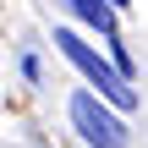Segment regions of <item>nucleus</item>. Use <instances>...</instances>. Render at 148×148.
Returning a JSON list of instances; mask_svg holds the SVG:
<instances>
[{
	"label": "nucleus",
	"mask_w": 148,
	"mask_h": 148,
	"mask_svg": "<svg viewBox=\"0 0 148 148\" xmlns=\"http://www.w3.org/2000/svg\"><path fill=\"white\" fill-rule=\"evenodd\" d=\"M66 5H71V11L88 22V27H99L104 38H115V11H110L104 0H66Z\"/></svg>",
	"instance_id": "obj_3"
},
{
	"label": "nucleus",
	"mask_w": 148,
	"mask_h": 148,
	"mask_svg": "<svg viewBox=\"0 0 148 148\" xmlns=\"http://www.w3.org/2000/svg\"><path fill=\"white\" fill-rule=\"evenodd\" d=\"M104 5H110V11H115V5H126V0H104Z\"/></svg>",
	"instance_id": "obj_4"
},
{
	"label": "nucleus",
	"mask_w": 148,
	"mask_h": 148,
	"mask_svg": "<svg viewBox=\"0 0 148 148\" xmlns=\"http://www.w3.org/2000/svg\"><path fill=\"white\" fill-rule=\"evenodd\" d=\"M71 121H77V132L88 137V148H121L126 143V121H115L93 93H77V99H71Z\"/></svg>",
	"instance_id": "obj_2"
},
{
	"label": "nucleus",
	"mask_w": 148,
	"mask_h": 148,
	"mask_svg": "<svg viewBox=\"0 0 148 148\" xmlns=\"http://www.w3.org/2000/svg\"><path fill=\"white\" fill-rule=\"evenodd\" d=\"M55 44H60V55H66V60H71V66H77V71H82V77H88V82H93L110 104H121V110H132V104H137L132 82H121V77H115V66H110L99 49H88L71 27H55Z\"/></svg>",
	"instance_id": "obj_1"
}]
</instances>
